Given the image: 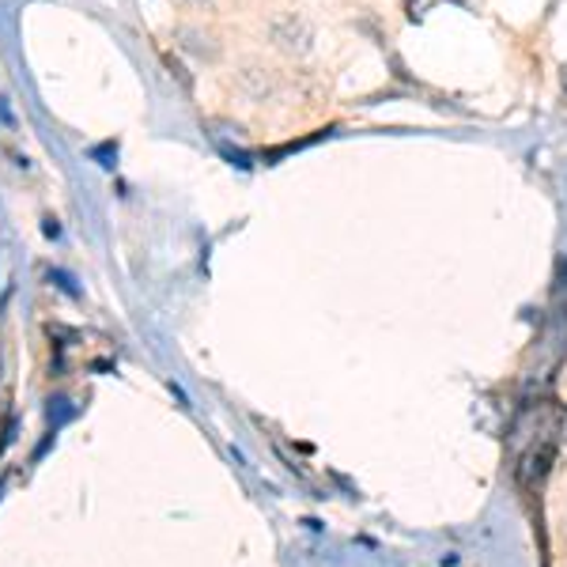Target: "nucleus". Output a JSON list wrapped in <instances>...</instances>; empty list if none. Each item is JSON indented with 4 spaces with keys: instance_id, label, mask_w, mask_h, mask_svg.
Masks as SVG:
<instances>
[{
    "instance_id": "nucleus-1",
    "label": "nucleus",
    "mask_w": 567,
    "mask_h": 567,
    "mask_svg": "<svg viewBox=\"0 0 567 567\" xmlns=\"http://www.w3.org/2000/svg\"><path fill=\"white\" fill-rule=\"evenodd\" d=\"M269 39L280 53H288V58H303V53H310V45H315V27H310L303 16L284 12L269 23Z\"/></svg>"
},
{
    "instance_id": "nucleus-2",
    "label": "nucleus",
    "mask_w": 567,
    "mask_h": 567,
    "mask_svg": "<svg viewBox=\"0 0 567 567\" xmlns=\"http://www.w3.org/2000/svg\"><path fill=\"white\" fill-rule=\"evenodd\" d=\"M178 39H182V45H186L189 53H197V58H216V53H219V45L208 39V34L194 31V27H182Z\"/></svg>"
},
{
    "instance_id": "nucleus-3",
    "label": "nucleus",
    "mask_w": 567,
    "mask_h": 567,
    "mask_svg": "<svg viewBox=\"0 0 567 567\" xmlns=\"http://www.w3.org/2000/svg\"><path fill=\"white\" fill-rule=\"evenodd\" d=\"M194 4H208V0H194Z\"/></svg>"
}]
</instances>
